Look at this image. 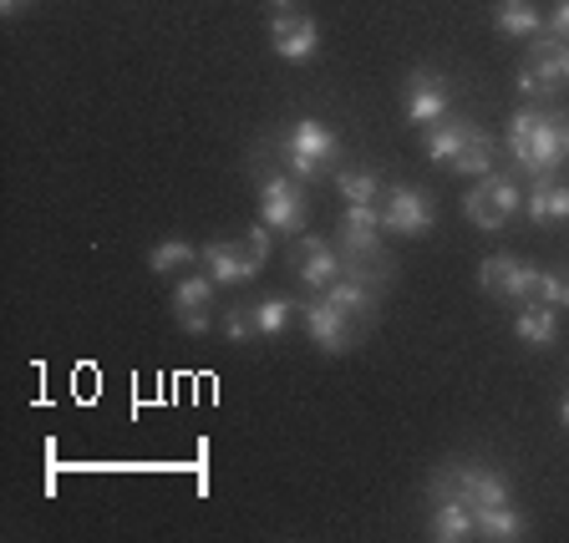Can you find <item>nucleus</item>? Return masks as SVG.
<instances>
[{
  "label": "nucleus",
  "instance_id": "f257e3e1",
  "mask_svg": "<svg viewBox=\"0 0 569 543\" xmlns=\"http://www.w3.org/2000/svg\"><path fill=\"white\" fill-rule=\"evenodd\" d=\"M509 153L523 173L533 178H555L559 163L569 158V112L559 107H519L509 118Z\"/></svg>",
  "mask_w": 569,
  "mask_h": 543
},
{
  "label": "nucleus",
  "instance_id": "f03ea898",
  "mask_svg": "<svg viewBox=\"0 0 569 543\" xmlns=\"http://www.w3.org/2000/svg\"><path fill=\"white\" fill-rule=\"evenodd\" d=\"M280 163H284V173L300 178V183H320V178H331L336 163H341V138H336L326 122L300 118L280 142Z\"/></svg>",
  "mask_w": 569,
  "mask_h": 543
},
{
  "label": "nucleus",
  "instance_id": "7ed1b4c3",
  "mask_svg": "<svg viewBox=\"0 0 569 543\" xmlns=\"http://www.w3.org/2000/svg\"><path fill=\"white\" fill-rule=\"evenodd\" d=\"M427 497H458L468 509H488V503H509V477L498 467H483V462H448L432 473L427 483Z\"/></svg>",
  "mask_w": 569,
  "mask_h": 543
},
{
  "label": "nucleus",
  "instance_id": "20e7f679",
  "mask_svg": "<svg viewBox=\"0 0 569 543\" xmlns=\"http://www.w3.org/2000/svg\"><path fill=\"white\" fill-rule=\"evenodd\" d=\"M519 209H523V189L513 173H483L473 183V193L462 199V219L483 229V234H498Z\"/></svg>",
  "mask_w": 569,
  "mask_h": 543
},
{
  "label": "nucleus",
  "instance_id": "39448f33",
  "mask_svg": "<svg viewBox=\"0 0 569 543\" xmlns=\"http://www.w3.org/2000/svg\"><path fill=\"white\" fill-rule=\"evenodd\" d=\"M565 82H569V47L559 36H545V41L533 36L529 61L519 67V92L533 97V102H549Z\"/></svg>",
  "mask_w": 569,
  "mask_h": 543
},
{
  "label": "nucleus",
  "instance_id": "423d86ee",
  "mask_svg": "<svg viewBox=\"0 0 569 543\" xmlns=\"http://www.w3.org/2000/svg\"><path fill=\"white\" fill-rule=\"evenodd\" d=\"M260 219L270 229H280V234H306V193H300V178H290L280 168V173H260Z\"/></svg>",
  "mask_w": 569,
  "mask_h": 543
},
{
  "label": "nucleus",
  "instance_id": "0eeeda50",
  "mask_svg": "<svg viewBox=\"0 0 569 543\" xmlns=\"http://www.w3.org/2000/svg\"><path fill=\"white\" fill-rule=\"evenodd\" d=\"M438 224V209L422 189H407V183H387V199H381V229L397 239H422L427 229Z\"/></svg>",
  "mask_w": 569,
  "mask_h": 543
},
{
  "label": "nucleus",
  "instance_id": "6e6552de",
  "mask_svg": "<svg viewBox=\"0 0 569 543\" xmlns=\"http://www.w3.org/2000/svg\"><path fill=\"white\" fill-rule=\"evenodd\" d=\"M448 107H452V92H448V82H442L432 67H417L412 77H407L402 118L412 122V128H432V122H442L448 118Z\"/></svg>",
  "mask_w": 569,
  "mask_h": 543
},
{
  "label": "nucleus",
  "instance_id": "1a4fd4ad",
  "mask_svg": "<svg viewBox=\"0 0 569 543\" xmlns=\"http://www.w3.org/2000/svg\"><path fill=\"white\" fill-rule=\"evenodd\" d=\"M300 320H306L310 341H316L320 351H331V355H346L356 345V335H361V325H356L351 315H341L326 295H310L306 305H300Z\"/></svg>",
  "mask_w": 569,
  "mask_h": 543
},
{
  "label": "nucleus",
  "instance_id": "9d476101",
  "mask_svg": "<svg viewBox=\"0 0 569 543\" xmlns=\"http://www.w3.org/2000/svg\"><path fill=\"white\" fill-rule=\"evenodd\" d=\"M533 280H539V270L523 260H513V254H488L483 264H478V284H483L493 300H513V305H529L533 300Z\"/></svg>",
  "mask_w": 569,
  "mask_h": 543
},
{
  "label": "nucleus",
  "instance_id": "9b49d317",
  "mask_svg": "<svg viewBox=\"0 0 569 543\" xmlns=\"http://www.w3.org/2000/svg\"><path fill=\"white\" fill-rule=\"evenodd\" d=\"M346 274L341 249H331V239H316V234H300L296 244V280L306 284L310 295H320L326 284H336Z\"/></svg>",
  "mask_w": 569,
  "mask_h": 543
},
{
  "label": "nucleus",
  "instance_id": "f8f14e48",
  "mask_svg": "<svg viewBox=\"0 0 569 543\" xmlns=\"http://www.w3.org/2000/svg\"><path fill=\"white\" fill-rule=\"evenodd\" d=\"M270 47H274V57L280 61H310L320 51V31H316V21L300 16V11H274Z\"/></svg>",
  "mask_w": 569,
  "mask_h": 543
},
{
  "label": "nucleus",
  "instance_id": "ddd939ff",
  "mask_svg": "<svg viewBox=\"0 0 569 543\" xmlns=\"http://www.w3.org/2000/svg\"><path fill=\"white\" fill-rule=\"evenodd\" d=\"M320 295L331 300L341 315H351L361 331H367L371 320H377V284H367V280H356V274H341L336 284H326Z\"/></svg>",
  "mask_w": 569,
  "mask_h": 543
},
{
  "label": "nucleus",
  "instance_id": "4468645a",
  "mask_svg": "<svg viewBox=\"0 0 569 543\" xmlns=\"http://www.w3.org/2000/svg\"><path fill=\"white\" fill-rule=\"evenodd\" d=\"M427 539H438V543L478 539V513L468 509V503H458V497H438V503H432V529H427Z\"/></svg>",
  "mask_w": 569,
  "mask_h": 543
},
{
  "label": "nucleus",
  "instance_id": "2eb2a0df",
  "mask_svg": "<svg viewBox=\"0 0 569 543\" xmlns=\"http://www.w3.org/2000/svg\"><path fill=\"white\" fill-rule=\"evenodd\" d=\"M523 213L533 224H565L569 219V189L559 178H533V189L523 193Z\"/></svg>",
  "mask_w": 569,
  "mask_h": 543
},
{
  "label": "nucleus",
  "instance_id": "dca6fc26",
  "mask_svg": "<svg viewBox=\"0 0 569 543\" xmlns=\"http://www.w3.org/2000/svg\"><path fill=\"white\" fill-rule=\"evenodd\" d=\"M513 335H519L523 345H533V351H549V345L559 341V310L545 305V300H529V305L519 310V320H513Z\"/></svg>",
  "mask_w": 569,
  "mask_h": 543
},
{
  "label": "nucleus",
  "instance_id": "f3484780",
  "mask_svg": "<svg viewBox=\"0 0 569 543\" xmlns=\"http://www.w3.org/2000/svg\"><path fill=\"white\" fill-rule=\"evenodd\" d=\"M473 513H478V539L488 543H519L529 533V519L513 503H488V509H473Z\"/></svg>",
  "mask_w": 569,
  "mask_h": 543
},
{
  "label": "nucleus",
  "instance_id": "a211bd4d",
  "mask_svg": "<svg viewBox=\"0 0 569 543\" xmlns=\"http://www.w3.org/2000/svg\"><path fill=\"white\" fill-rule=\"evenodd\" d=\"M199 260L209 264L213 284H244L249 270H244V254H239V239H209L199 249Z\"/></svg>",
  "mask_w": 569,
  "mask_h": 543
},
{
  "label": "nucleus",
  "instance_id": "6ab92c4d",
  "mask_svg": "<svg viewBox=\"0 0 569 543\" xmlns=\"http://www.w3.org/2000/svg\"><path fill=\"white\" fill-rule=\"evenodd\" d=\"M427 138H422V148H427V158L432 163H442V168H452V158H458V148L468 142V132H473V122L468 118H442V122H432V128H422Z\"/></svg>",
  "mask_w": 569,
  "mask_h": 543
},
{
  "label": "nucleus",
  "instance_id": "aec40b11",
  "mask_svg": "<svg viewBox=\"0 0 569 543\" xmlns=\"http://www.w3.org/2000/svg\"><path fill=\"white\" fill-rule=\"evenodd\" d=\"M336 189L346 203H381L387 199V183L371 168H336Z\"/></svg>",
  "mask_w": 569,
  "mask_h": 543
},
{
  "label": "nucleus",
  "instance_id": "412c9836",
  "mask_svg": "<svg viewBox=\"0 0 569 543\" xmlns=\"http://www.w3.org/2000/svg\"><path fill=\"white\" fill-rule=\"evenodd\" d=\"M452 173H468V178H483L493 173V138L488 132H468V142L458 148V158H452Z\"/></svg>",
  "mask_w": 569,
  "mask_h": 543
},
{
  "label": "nucleus",
  "instance_id": "4be33fe9",
  "mask_svg": "<svg viewBox=\"0 0 569 543\" xmlns=\"http://www.w3.org/2000/svg\"><path fill=\"white\" fill-rule=\"evenodd\" d=\"M213 300V274H189V280L173 284V315H203Z\"/></svg>",
  "mask_w": 569,
  "mask_h": 543
},
{
  "label": "nucleus",
  "instance_id": "5701e85b",
  "mask_svg": "<svg viewBox=\"0 0 569 543\" xmlns=\"http://www.w3.org/2000/svg\"><path fill=\"white\" fill-rule=\"evenodd\" d=\"M498 31L503 36H539L545 31V16L533 11L529 0H498Z\"/></svg>",
  "mask_w": 569,
  "mask_h": 543
},
{
  "label": "nucleus",
  "instance_id": "b1692460",
  "mask_svg": "<svg viewBox=\"0 0 569 543\" xmlns=\"http://www.w3.org/2000/svg\"><path fill=\"white\" fill-rule=\"evenodd\" d=\"M290 315H296V305H290L284 295H270V300H260V305H254V331L274 341V335L290 331Z\"/></svg>",
  "mask_w": 569,
  "mask_h": 543
},
{
  "label": "nucleus",
  "instance_id": "393cba45",
  "mask_svg": "<svg viewBox=\"0 0 569 543\" xmlns=\"http://www.w3.org/2000/svg\"><path fill=\"white\" fill-rule=\"evenodd\" d=\"M193 254H199V249H193L189 239H163V244H153V254H148V270H153V274L183 270V264H189Z\"/></svg>",
  "mask_w": 569,
  "mask_h": 543
},
{
  "label": "nucleus",
  "instance_id": "a878e982",
  "mask_svg": "<svg viewBox=\"0 0 569 543\" xmlns=\"http://www.w3.org/2000/svg\"><path fill=\"white\" fill-rule=\"evenodd\" d=\"M239 254H244V270H249V280L264 270V260H270V224H254L244 239H239Z\"/></svg>",
  "mask_w": 569,
  "mask_h": 543
},
{
  "label": "nucleus",
  "instance_id": "bb28decb",
  "mask_svg": "<svg viewBox=\"0 0 569 543\" xmlns=\"http://www.w3.org/2000/svg\"><path fill=\"white\" fill-rule=\"evenodd\" d=\"M533 300H545L555 310H569V274L565 270H539L533 280Z\"/></svg>",
  "mask_w": 569,
  "mask_h": 543
},
{
  "label": "nucleus",
  "instance_id": "cd10ccee",
  "mask_svg": "<svg viewBox=\"0 0 569 543\" xmlns=\"http://www.w3.org/2000/svg\"><path fill=\"white\" fill-rule=\"evenodd\" d=\"M249 335H260V331H254V310H244V305H234V310H229V315H224V341H249Z\"/></svg>",
  "mask_w": 569,
  "mask_h": 543
},
{
  "label": "nucleus",
  "instance_id": "c85d7f7f",
  "mask_svg": "<svg viewBox=\"0 0 569 543\" xmlns=\"http://www.w3.org/2000/svg\"><path fill=\"white\" fill-rule=\"evenodd\" d=\"M549 36H559V41H569V0H559L555 6V16H549Z\"/></svg>",
  "mask_w": 569,
  "mask_h": 543
},
{
  "label": "nucleus",
  "instance_id": "c756f323",
  "mask_svg": "<svg viewBox=\"0 0 569 543\" xmlns=\"http://www.w3.org/2000/svg\"><path fill=\"white\" fill-rule=\"evenodd\" d=\"M178 325H183L189 335H203V331H209V315H183Z\"/></svg>",
  "mask_w": 569,
  "mask_h": 543
},
{
  "label": "nucleus",
  "instance_id": "7c9ffc66",
  "mask_svg": "<svg viewBox=\"0 0 569 543\" xmlns=\"http://www.w3.org/2000/svg\"><path fill=\"white\" fill-rule=\"evenodd\" d=\"M31 0H0V16H16V11H26Z\"/></svg>",
  "mask_w": 569,
  "mask_h": 543
},
{
  "label": "nucleus",
  "instance_id": "2f4dec72",
  "mask_svg": "<svg viewBox=\"0 0 569 543\" xmlns=\"http://www.w3.org/2000/svg\"><path fill=\"white\" fill-rule=\"evenodd\" d=\"M559 422H565V432H569V396L559 402Z\"/></svg>",
  "mask_w": 569,
  "mask_h": 543
},
{
  "label": "nucleus",
  "instance_id": "473e14b6",
  "mask_svg": "<svg viewBox=\"0 0 569 543\" xmlns=\"http://www.w3.org/2000/svg\"><path fill=\"white\" fill-rule=\"evenodd\" d=\"M270 11H290V0H270Z\"/></svg>",
  "mask_w": 569,
  "mask_h": 543
}]
</instances>
